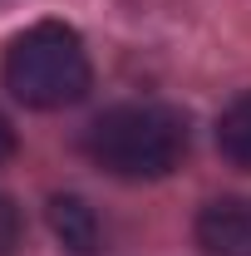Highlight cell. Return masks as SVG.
<instances>
[{
	"label": "cell",
	"mask_w": 251,
	"mask_h": 256,
	"mask_svg": "<svg viewBox=\"0 0 251 256\" xmlns=\"http://www.w3.org/2000/svg\"><path fill=\"white\" fill-rule=\"evenodd\" d=\"M197 246L207 256H251V197H217L197 212Z\"/></svg>",
	"instance_id": "3957f363"
},
{
	"label": "cell",
	"mask_w": 251,
	"mask_h": 256,
	"mask_svg": "<svg viewBox=\"0 0 251 256\" xmlns=\"http://www.w3.org/2000/svg\"><path fill=\"white\" fill-rule=\"evenodd\" d=\"M10 153H15V128H10V118H5V114H0V162L10 158Z\"/></svg>",
	"instance_id": "52a82bcc"
},
{
	"label": "cell",
	"mask_w": 251,
	"mask_h": 256,
	"mask_svg": "<svg viewBox=\"0 0 251 256\" xmlns=\"http://www.w3.org/2000/svg\"><path fill=\"white\" fill-rule=\"evenodd\" d=\"M217 148H222V158H226V162H236V168H246V172H251V94H242L226 114H222Z\"/></svg>",
	"instance_id": "5b68a950"
},
{
	"label": "cell",
	"mask_w": 251,
	"mask_h": 256,
	"mask_svg": "<svg viewBox=\"0 0 251 256\" xmlns=\"http://www.w3.org/2000/svg\"><path fill=\"white\" fill-rule=\"evenodd\" d=\"M20 246V207L0 192V256H15Z\"/></svg>",
	"instance_id": "8992f818"
},
{
	"label": "cell",
	"mask_w": 251,
	"mask_h": 256,
	"mask_svg": "<svg viewBox=\"0 0 251 256\" xmlns=\"http://www.w3.org/2000/svg\"><path fill=\"white\" fill-rule=\"evenodd\" d=\"M50 226L69 252L89 256L98 246V217L79 202V197H50Z\"/></svg>",
	"instance_id": "277c9868"
},
{
	"label": "cell",
	"mask_w": 251,
	"mask_h": 256,
	"mask_svg": "<svg viewBox=\"0 0 251 256\" xmlns=\"http://www.w3.org/2000/svg\"><path fill=\"white\" fill-rule=\"evenodd\" d=\"M84 153L128 182L168 178L188 158V118L168 104H118L84 128Z\"/></svg>",
	"instance_id": "6da1fadb"
},
{
	"label": "cell",
	"mask_w": 251,
	"mask_h": 256,
	"mask_svg": "<svg viewBox=\"0 0 251 256\" xmlns=\"http://www.w3.org/2000/svg\"><path fill=\"white\" fill-rule=\"evenodd\" d=\"M89 50L60 20L30 25L5 50V89L25 108H69L89 94Z\"/></svg>",
	"instance_id": "7a4b0ae2"
}]
</instances>
